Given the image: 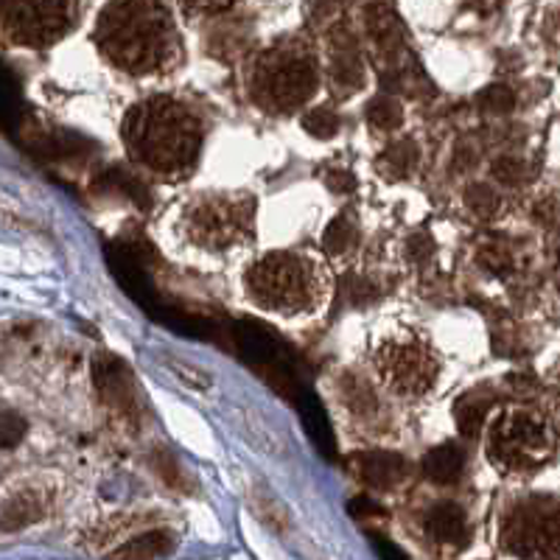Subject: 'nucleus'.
Masks as SVG:
<instances>
[{"label":"nucleus","instance_id":"obj_1","mask_svg":"<svg viewBox=\"0 0 560 560\" xmlns=\"http://www.w3.org/2000/svg\"><path fill=\"white\" fill-rule=\"evenodd\" d=\"M93 37L109 65L132 77L163 73L179 59L177 28L158 0H109Z\"/></svg>","mask_w":560,"mask_h":560},{"label":"nucleus","instance_id":"obj_2","mask_svg":"<svg viewBox=\"0 0 560 560\" xmlns=\"http://www.w3.org/2000/svg\"><path fill=\"white\" fill-rule=\"evenodd\" d=\"M124 143L132 160L158 174H183L197 163L202 127L191 109L172 96H152L135 104L124 118Z\"/></svg>","mask_w":560,"mask_h":560},{"label":"nucleus","instance_id":"obj_3","mask_svg":"<svg viewBox=\"0 0 560 560\" xmlns=\"http://www.w3.org/2000/svg\"><path fill=\"white\" fill-rule=\"evenodd\" d=\"M244 287L255 306L283 317L317 312L328 294L323 264L306 253L264 255L247 269Z\"/></svg>","mask_w":560,"mask_h":560},{"label":"nucleus","instance_id":"obj_4","mask_svg":"<svg viewBox=\"0 0 560 560\" xmlns=\"http://www.w3.org/2000/svg\"><path fill=\"white\" fill-rule=\"evenodd\" d=\"M317 82L319 68L312 45L300 37H287L255 59L249 90L269 113H294L314 96Z\"/></svg>","mask_w":560,"mask_h":560},{"label":"nucleus","instance_id":"obj_5","mask_svg":"<svg viewBox=\"0 0 560 560\" xmlns=\"http://www.w3.org/2000/svg\"><path fill=\"white\" fill-rule=\"evenodd\" d=\"M183 233L194 247L222 253L253 236L255 197L244 191L199 194L183 208Z\"/></svg>","mask_w":560,"mask_h":560},{"label":"nucleus","instance_id":"obj_6","mask_svg":"<svg viewBox=\"0 0 560 560\" xmlns=\"http://www.w3.org/2000/svg\"><path fill=\"white\" fill-rule=\"evenodd\" d=\"M555 452V438L544 418L529 409H504L488 432V457L502 471H533Z\"/></svg>","mask_w":560,"mask_h":560},{"label":"nucleus","instance_id":"obj_7","mask_svg":"<svg viewBox=\"0 0 560 560\" xmlns=\"http://www.w3.org/2000/svg\"><path fill=\"white\" fill-rule=\"evenodd\" d=\"M502 544L518 558L560 555V502L552 497H529L510 508L502 524Z\"/></svg>","mask_w":560,"mask_h":560},{"label":"nucleus","instance_id":"obj_8","mask_svg":"<svg viewBox=\"0 0 560 560\" xmlns=\"http://www.w3.org/2000/svg\"><path fill=\"white\" fill-rule=\"evenodd\" d=\"M373 364H376L382 382L395 395H404V398H418V395L429 393L440 373L434 350L415 337L382 342L376 348Z\"/></svg>","mask_w":560,"mask_h":560},{"label":"nucleus","instance_id":"obj_9","mask_svg":"<svg viewBox=\"0 0 560 560\" xmlns=\"http://www.w3.org/2000/svg\"><path fill=\"white\" fill-rule=\"evenodd\" d=\"M70 28L68 0H12L7 9V34L26 48H48Z\"/></svg>","mask_w":560,"mask_h":560},{"label":"nucleus","instance_id":"obj_10","mask_svg":"<svg viewBox=\"0 0 560 560\" xmlns=\"http://www.w3.org/2000/svg\"><path fill=\"white\" fill-rule=\"evenodd\" d=\"M364 26H368L370 39L376 45V54L382 59L384 77H395V79H407L412 70H407L409 48H407V37H404V26L395 9L389 7L387 0H370L368 7H364Z\"/></svg>","mask_w":560,"mask_h":560},{"label":"nucleus","instance_id":"obj_11","mask_svg":"<svg viewBox=\"0 0 560 560\" xmlns=\"http://www.w3.org/2000/svg\"><path fill=\"white\" fill-rule=\"evenodd\" d=\"M236 345L242 350V357L249 364L267 373L272 387H283L292 384V368H289V357L280 339L269 331L261 323H238L236 325Z\"/></svg>","mask_w":560,"mask_h":560},{"label":"nucleus","instance_id":"obj_12","mask_svg":"<svg viewBox=\"0 0 560 560\" xmlns=\"http://www.w3.org/2000/svg\"><path fill=\"white\" fill-rule=\"evenodd\" d=\"M328 73L342 93H357L364 88V62L357 34L345 23H337L328 34Z\"/></svg>","mask_w":560,"mask_h":560},{"label":"nucleus","instance_id":"obj_13","mask_svg":"<svg viewBox=\"0 0 560 560\" xmlns=\"http://www.w3.org/2000/svg\"><path fill=\"white\" fill-rule=\"evenodd\" d=\"M93 382H96L102 398L115 412H121L124 418L138 415V395H135L132 376H129L127 364L121 359L98 357L93 362Z\"/></svg>","mask_w":560,"mask_h":560},{"label":"nucleus","instance_id":"obj_14","mask_svg":"<svg viewBox=\"0 0 560 560\" xmlns=\"http://www.w3.org/2000/svg\"><path fill=\"white\" fill-rule=\"evenodd\" d=\"M359 477L376 490H389L407 477V459L395 452H364L359 454Z\"/></svg>","mask_w":560,"mask_h":560},{"label":"nucleus","instance_id":"obj_15","mask_svg":"<svg viewBox=\"0 0 560 560\" xmlns=\"http://www.w3.org/2000/svg\"><path fill=\"white\" fill-rule=\"evenodd\" d=\"M427 533L438 544H463L468 538V522H465L463 508L454 502L434 504L427 516Z\"/></svg>","mask_w":560,"mask_h":560},{"label":"nucleus","instance_id":"obj_16","mask_svg":"<svg viewBox=\"0 0 560 560\" xmlns=\"http://www.w3.org/2000/svg\"><path fill=\"white\" fill-rule=\"evenodd\" d=\"M45 513V499L34 490H23L14 493L7 502L0 504V529L3 533H18V529L28 527V524L39 522Z\"/></svg>","mask_w":560,"mask_h":560},{"label":"nucleus","instance_id":"obj_17","mask_svg":"<svg viewBox=\"0 0 560 560\" xmlns=\"http://www.w3.org/2000/svg\"><path fill=\"white\" fill-rule=\"evenodd\" d=\"M463 471L465 454L463 448H457L454 443H443V446L432 448V452L423 457V474H427V479H432L434 485L459 482Z\"/></svg>","mask_w":560,"mask_h":560},{"label":"nucleus","instance_id":"obj_18","mask_svg":"<svg viewBox=\"0 0 560 560\" xmlns=\"http://www.w3.org/2000/svg\"><path fill=\"white\" fill-rule=\"evenodd\" d=\"M420 163V149L415 140L404 138V140H395L378 154V172L389 179H407L412 177L415 168Z\"/></svg>","mask_w":560,"mask_h":560},{"label":"nucleus","instance_id":"obj_19","mask_svg":"<svg viewBox=\"0 0 560 560\" xmlns=\"http://www.w3.org/2000/svg\"><path fill=\"white\" fill-rule=\"evenodd\" d=\"M300 412H303V423H306L308 438L314 440V446H317L325 457L334 459V452H337V440H334L331 420H328V415H325L323 404H319L314 395H306V398H303V407H300Z\"/></svg>","mask_w":560,"mask_h":560},{"label":"nucleus","instance_id":"obj_20","mask_svg":"<svg viewBox=\"0 0 560 560\" xmlns=\"http://www.w3.org/2000/svg\"><path fill=\"white\" fill-rule=\"evenodd\" d=\"M174 541L172 535L163 533V529H152V533H143L132 541H127L124 547L115 549V558H160V555L172 552Z\"/></svg>","mask_w":560,"mask_h":560},{"label":"nucleus","instance_id":"obj_21","mask_svg":"<svg viewBox=\"0 0 560 560\" xmlns=\"http://www.w3.org/2000/svg\"><path fill=\"white\" fill-rule=\"evenodd\" d=\"M488 398H482L477 393L459 398L457 407H454V418H457V427L463 432V438H477V432L482 429L485 415H488Z\"/></svg>","mask_w":560,"mask_h":560},{"label":"nucleus","instance_id":"obj_22","mask_svg":"<svg viewBox=\"0 0 560 560\" xmlns=\"http://www.w3.org/2000/svg\"><path fill=\"white\" fill-rule=\"evenodd\" d=\"M20 121V88L12 70L0 62V129H14Z\"/></svg>","mask_w":560,"mask_h":560},{"label":"nucleus","instance_id":"obj_23","mask_svg":"<svg viewBox=\"0 0 560 560\" xmlns=\"http://www.w3.org/2000/svg\"><path fill=\"white\" fill-rule=\"evenodd\" d=\"M339 395L345 398V404H348L350 412L357 415H373L378 409V401L376 395H373V389L368 387V382H362V378L357 376H342V387H339Z\"/></svg>","mask_w":560,"mask_h":560},{"label":"nucleus","instance_id":"obj_24","mask_svg":"<svg viewBox=\"0 0 560 560\" xmlns=\"http://www.w3.org/2000/svg\"><path fill=\"white\" fill-rule=\"evenodd\" d=\"M368 121L382 132H395L404 124V107L393 96H378L370 102Z\"/></svg>","mask_w":560,"mask_h":560},{"label":"nucleus","instance_id":"obj_25","mask_svg":"<svg viewBox=\"0 0 560 560\" xmlns=\"http://www.w3.org/2000/svg\"><path fill=\"white\" fill-rule=\"evenodd\" d=\"M465 205H468V210H471V213H477V217L490 219L499 210L502 199H499V194L493 185L474 183L465 188Z\"/></svg>","mask_w":560,"mask_h":560},{"label":"nucleus","instance_id":"obj_26","mask_svg":"<svg viewBox=\"0 0 560 560\" xmlns=\"http://www.w3.org/2000/svg\"><path fill=\"white\" fill-rule=\"evenodd\" d=\"M323 244H325V249H328V253H334V255L348 253V249L357 244V224L350 222L348 217L334 219V222L328 224V230H325Z\"/></svg>","mask_w":560,"mask_h":560},{"label":"nucleus","instance_id":"obj_27","mask_svg":"<svg viewBox=\"0 0 560 560\" xmlns=\"http://www.w3.org/2000/svg\"><path fill=\"white\" fill-rule=\"evenodd\" d=\"M477 104L479 109L488 115H508L510 109L516 107V96H513V90L504 88V84H490V88H485L482 93H479Z\"/></svg>","mask_w":560,"mask_h":560},{"label":"nucleus","instance_id":"obj_28","mask_svg":"<svg viewBox=\"0 0 560 560\" xmlns=\"http://www.w3.org/2000/svg\"><path fill=\"white\" fill-rule=\"evenodd\" d=\"M26 418L9 407H0V448H18L26 438Z\"/></svg>","mask_w":560,"mask_h":560},{"label":"nucleus","instance_id":"obj_29","mask_svg":"<svg viewBox=\"0 0 560 560\" xmlns=\"http://www.w3.org/2000/svg\"><path fill=\"white\" fill-rule=\"evenodd\" d=\"M303 129H306L308 135H314V138L328 140L339 132V118L334 109H312L308 115H303Z\"/></svg>","mask_w":560,"mask_h":560},{"label":"nucleus","instance_id":"obj_30","mask_svg":"<svg viewBox=\"0 0 560 560\" xmlns=\"http://www.w3.org/2000/svg\"><path fill=\"white\" fill-rule=\"evenodd\" d=\"M524 174H527L524 172V163L516 158H499L493 163V177L504 185H522Z\"/></svg>","mask_w":560,"mask_h":560},{"label":"nucleus","instance_id":"obj_31","mask_svg":"<svg viewBox=\"0 0 560 560\" xmlns=\"http://www.w3.org/2000/svg\"><path fill=\"white\" fill-rule=\"evenodd\" d=\"M342 7L345 0H308V20L325 26V23H331L334 18H339Z\"/></svg>","mask_w":560,"mask_h":560},{"label":"nucleus","instance_id":"obj_32","mask_svg":"<svg viewBox=\"0 0 560 560\" xmlns=\"http://www.w3.org/2000/svg\"><path fill=\"white\" fill-rule=\"evenodd\" d=\"M479 264H482V267H488L490 272H508L510 267H513V264H510V255L504 253V249H499V247H485L482 253H479Z\"/></svg>","mask_w":560,"mask_h":560},{"label":"nucleus","instance_id":"obj_33","mask_svg":"<svg viewBox=\"0 0 560 560\" xmlns=\"http://www.w3.org/2000/svg\"><path fill=\"white\" fill-rule=\"evenodd\" d=\"M179 3H183V9H188L194 14H219L233 7L236 0H179Z\"/></svg>","mask_w":560,"mask_h":560},{"label":"nucleus","instance_id":"obj_34","mask_svg":"<svg viewBox=\"0 0 560 560\" xmlns=\"http://www.w3.org/2000/svg\"><path fill=\"white\" fill-rule=\"evenodd\" d=\"M348 510L353 518H382L384 516L382 504H376L373 499H364V497L353 499V502L348 504Z\"/></svg>","mask_w":560,"mask_h":560},{"label":"nucleus","instance_id":"obj_35","mask_svg":"<svg viewBox=\"0 0 560 560\" xmlns=\"http://www.w3.org/2000/svg\"><path fill=\"white\" fill-rule=\"evenodd\" d=\"M474 160H477V149H474L468 140H459L457 147H454V154H452L454 172H465V168H471Z\"/></svg>","mask_w":560,"mask_h":560},{"label":"nucleus","instance_id":"obj_36","mask_svg":"<svg viewBox=\"0 0 560 560\" xmlns=\"http://www.w3.org/2000/svg\"><path fill=\"white\" fill-rule=\"evenodd\" d=\"M407 253L409 258H415V261H423V258H429V255L434 253V242L427 236V233H418V236L409 238Z\"/></svg>","mask_w":560,"mask_h":560},{"label":"nucleus","instance_id":"obj_37","mask_svg":"<svg viewBox=\"0 0 560 560\" xmlns=\"http://www.w3.org/2000/svg\"><path fill=\"white\" fill-rule=\"evenodd\" d=\"M328 188H331V191H353V188H357V179H353V174H348V172H331L328 174Z\"/></svg>","mask_w":560,"mask_h":560},{"label":"nucleus","instance_id":"obj_38","mask_svg":"<svg viewBox=\"0 0 560 560\" xmlns=\"http://www.w3.org/2000/svg\"><path fill=\"white\" fill-rule=\"evenodd\" d=\"M376 544H378V555H382V558H404L401 549H395L393 544H384V538H376Z\"/></svg>","mask_w":560,"mask_h":560},{"label":"nucleus","instance_id":"obj_39","mask_svg":"<svg viewBox=\"0 0 560 560\" xmlns=\"http://www.w3.org/2000/svg\"><path fill=\"white\" fill-rule=\"evenodd\" d=\"M3 3H7V0H0V7H3Z\"/></svg>","mask_w":560,"mask_h":560}]
</instances>
